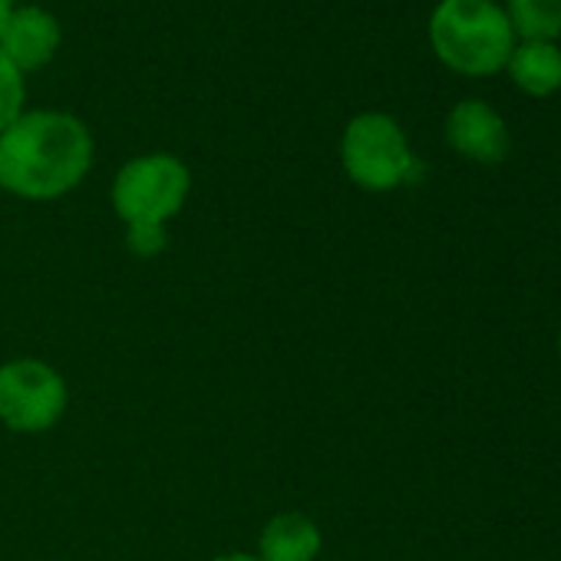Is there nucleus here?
Here are the masks:
<instances>
[{
  "label": "nucleus",
  "mask_w": 561,
  "mask_h": 561,
  "mask_svg": "<svg viewBox=\"0 0 561 561\" xmlns=\"http://www.w3.org/2000/svg\"><path fill=\"white\" fill-rule=\"evenodd\" d=\"M93 165V136L83 119L60 110H24L0 133V185L27 202L73 192Z\"/></svg>",
  "instance_id": "obj_1"
},
{
  "label": "nucleus",
  "mask_w": 561,
  "mask_h": 561,
  "mask_svg": "<svg viewBox=\"0 0 561 561\" xmlns=\"http://www.w3.org/2000/svg\"><path fill=\"white\" fill-rule=\"evenodd\" d=\"M430 44L453 73L495 77L518 41L495 0H439L430 18Z\"/></svg>",
  "instance_id": "obj_2"
},
{
  "label": "nucleus",
  "mask_w": 561,
  "mask_h": 561,
  "mask_svg": "<svg viewBox=\"0 0 561 561\" xmlns=\"http://www.w3.org/2000/svg\"><path fill=\"white\" fill-rule=\"evenodd\" d=\"M192 188L188 165L169 152L129 159L113 182V208L126 228H165Z\"/></svg>",
  "instance_id": "obj_3"
},
{
  "label": "nucleus",
  "mask_w": 561,
  "mask_h": 561,
  "mask_svg": "<svg viewBox=\"0 0 561 561\" xmlns=\"http://www.w3.org/2000/svg\"><path fill=\"white\" fill-rule=\"evenodd\" d=\"M341 162L364 192H393L416 172V156L407 133L387 113H360L341 139Z\"/></svg>",
  "instance_id": "obj_4"
},
{
  "label": "nucleus",
  "mask_w": 561,
  "mask_h": 561,
  "mask_svg": "<svg viewBox=\"0 0 561 561\" xmlns=\"http://www.w3.org/2000/svg\"><path fill=\"white\" fill-rule=\"evenodd\" d=\"M67 380L47 360H11L0 367V423L14 433H47L67 413Z\"/></svg>",
  "instance_id": "obj_5"
},
{
  "label": "nucleus",
  "mask_w": 561,
  "mask_h": 561,
  "mask_svg": "<svg viewBox=\"0 0 561 561\" xmlns=\"http://www.w3.org/2000/svg\"><path fill=\"white\" fill-rule=\"evenodd\" d=\"M446 142L453 146V152L476 165H499L512 149V136L502 113L482 100H462L449 110Z\"/></svg>",
  "instance_id": "obj_6"
},
{
  "label": "nucleus",
  "mask_w": 561,
  "mask_h": 561,
  "mask_svg": "<svg viewBox=\"0 0 561 561\" xmlns=\"http://www.w3.org/2000/svg\"><path fill=\"white\" fill-rule=\"evenodd\" d=\"M60 50V24L47 8H14L4 31H0V54L21 73L44 70Z\"/></svg>",
  "instance_id": "obj_7"
},
{
  "label": "nucleus",
  "mask_w": 561,
  "mask_h": 561,
  "mask_svg": "<svg viewBox=\"0 0 561 561\" xmlns=\"http://www.w3.org/2000/svg\"><path fill=\"white\" fill-rule=\"evenodd\" d=\"M321 528L305 512H280L267 518L257 538V561H314L321 554Z\"/></svg>",
  "instance_id": "obj_8"
},
{
  "label": "nucleus",
  "mask_w": 561,
  "mask_h": 561,
  "mask_svg": "<svg viewBox=\"0 0 561 561\" xmlns=\"http://www.w3.org/2000/svg\"><path fill=\"white\" fill-rule=\"evenodd\" d=\"M505 73L525 96H554L561 90V47L548 41H522L512 47Z\"/></svg>",
  "instance_id": "obj_9"
},
{
  "label": "nucleus",
  "mask_w": 561,
  "mask_h": 561,
  "mask_svg": "<svg viewBox=\"0 0 561 561\" xmlns=\"http://www.w3.org/2000/svg\"><path fill=\"white\" fill-rule=\"evenodd\" d=\"M505 18L515 41H548L561 37V0H505Z\"/></svg>",
  "instance_id": "obj_10"
},
{
  "label": "nucleus",
  "mask_w": 561,
  "mask_h": 561,
  "mask_svg": "<svg viewBox=\"0 0 561 561\" xmlns=\"http://www.w3.org/2000/svg\"><path fill=\"white\" fill-rule=\"evenodd\" d=\"M24 116V73L0 54V133Z\"/></svg>",
  "instance_id": "obj_11"
},
{
  "label": "nucleus",
  "mask_w": 561,
  "mask_h": 561,
  "mask_svg": "<svg viewBox=\"0 0 561 561\" xmlns=\"http://www.w3.org/2000/svg\"><path fill=\"white\" fill-rule=\"evenodd\" d=\"M126 241H129V251L142 254V257H152L165 248V228H126Z\"/></svg>",
  "instance_id": "obj_12"
},
{
  "label": "nucleus",
  "mask_w": 561,
  "mask_h": 561,
  "mask_svg": "<svg viewBox=\"0 0 561 561\" xmlns=\"http://www.w3.org/2000/svg\"><path fill=\"white\" fill-rule=\"evenodd\" d=\"M11 14H14V0H0V31H4Z\"/></svg>",
  "instance_id": "obj_13"
},
{
  "label": "nucleus",
  "mask_w": 561,
  "mask_h": 561,
  "mask_svg": "<svg viewBox=\"0 0 561 561\" xmlns=\"http://www.w3.org/2000/svg\"><path fill=\"white\" fill-rule=\"evenodd\" d=\"M215 561H257V554H244V551H231V554H221Z\"/></svg>",
  "instance_id": "obj_14"
},
{
  "label": "nucleus",
  "mask_w": 561,
  "mask_h": 561,
  "mask_svg": "<svg viewBox=\"0 0 561 561\" xmlns=\"http://www.w3.org/2000/svg\"><path fill=\"white\" fill-rule=\"evenodd\" d=\"M558 357H561V334H558Z\"/></svg>",
  "instance_id": "obj_15"
}]
</instances>
